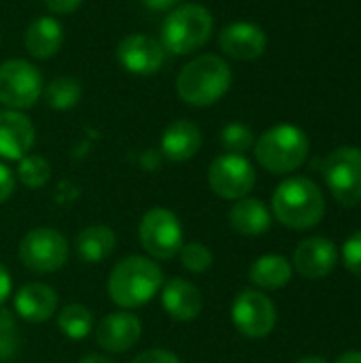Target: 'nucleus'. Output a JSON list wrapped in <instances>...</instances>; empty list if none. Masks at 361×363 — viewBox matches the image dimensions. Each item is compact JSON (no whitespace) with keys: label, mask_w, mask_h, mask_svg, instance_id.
I'll list each match as a JSON object with an SVG mask.
<instances>
[{"label":"nucleus","mask_w":361,"mask_h":363,"mask_svg":"<svg viewBox=\"0 0 361 363\" xmlns=\"http://www.w3.org/2000/svg\"><path fill=\"white\" fill-rule=\"evenodd\" d=\"M15 313L28 323H45L57 313V294L45 283H26L13 298Z\"/></svg>","instance_id":"18"},{"label":"nucleus","mask_w":361,"mask_h":363,"mask_svg":"<svg viewBox=\"0 0 361 363\" xmlns=\"http://www.w3.org/2000/svg\"><path fill=\"white\" fill-rule=\"evenodd\" d=\"M117 245V236L109 225H89L79 232L74 240L77 255L83 264H100L104 262Z\"/></svg>","instance_id":"22"},{"label":"nucleus","mask_w":361,"mask_h":363,"mask_svg":"<svg viewBox=\"0 0 361 363\" xmlns=\"http://www.w3.org/2000/svg\"><path fill=\"white\" fill-rule=\"evenodd\" d=\"M117 62L123 70H128L132 74L151 77L162 70V66L166 62V49L155 36L134 32L119 40Z\"/></svg>","instance_id":"12"},{"label":"nucleus","mask_w":361,"mask_h":363,"mask_svg":"<svg viewBox=\"0 0 361 363\" xmlns=\"http://www.w3.org/2000/svg\"><path fill=\"white\" fill-rule=\"evenodd\" d=\"M15 187H17L15 172L6 164L0 162V204H4L15 194Z\"/></svg>","instance_id":"32"},{"label":"nucleus","mask_w":361,"mask_h":363,"mask_svg":"<svg viewBox=\"0 0 361 363\" xmlns=\"http://www.w3.org/2000/svg\"><path fill=\"white\" fill-rule=\"evenodd\" d=\"M228 221L232 230L243 236H262L272 225V213L257 198H240L230 208Z\"/></svg>","instance_id":"21"},{"label":"nucleus","mask_w":361,"mask_h":363,"mask_svg":"<svg viewBox=\"0 0 361 363\" xmlns=\"http://www.w3.org/2000/svg\"><path fill=\"white\" fill-rule=\"evenodd\" d=\"M62 45H64V28L51 15L32 19L23 32V47L34 60H49L57 55Z\"/></svg>","instance_id":"20"},{"label":"nucleus","mask_w":361,"mask_h":363,"mask_svg":"<svg viewBox=\"0 0 361 363\" xmlns=\"http://www.w3.org/2000/svg\"><path fill=\"white\" fill-rule=\"evenodd\" d=\"M57 330L70 340H83L94 330V315L83 304H66L57 313Z\"/></svg>","instance_id":"25"},{"label":"nucleus","mask_w":361,"mask_h":363,"mask_svg":"<svg viewBox=\"0 0 361 363\" xmlns=\"http://www.w3.org/2000/svg\"><path fill=\"white\" fill-rule=\"evenodd\" d=\"M132 363H181V359L172 353V351H166V349H149V351H143L140 355H136Z\"/></svg>","instance_id":"31"},{"label":"nucleus","mask_w":361,"mask_h":363,"mask_svg":"<svg viewBox=\"0 0 361 363\" xmlns=\"http://www.w3.org/2000/svg\"><path fill=\"white\" fill-rule=\"evenodd\" d=\"M326 183L343 206L361 204V149L338 147L323 160Z\"/></svg>","instance_id":"9"},{"label":"nucleus","mask_w":361,"mask_h":363,"mask_svg":"<svg viewBox=\"0 0 361 363\" xmlns=\"http://www.w3.org/2000/svg\"><path fill=\"white\" fill-rule=\"evenodd\" d=\"M138 238L151 259L168 262L179 255L183 247V225L179 217L164 206L149 208L138 225Z\"/></svg>","instance_id":"6"},{"label":"nucleus","mask_w":361,"mask_h":363,"mask_svg":"<svg viewBox=\"0 0 361 363\" xmlns=\"http://www.w3.org/2000/svg\"><path fill=\"white\" fill-rule=\"evenodd\" d=\"M213 28H215L213 13L204 4L198 2L179 4L166 15L162 23L160 43L172 55H189L209 43Z\"/></svg>","instance_id":"4"},{"label":"nucleus","mask_w":361,"mask_h":363,"mask_svg":"<svg viewBox=\"0 0 361 363\" xmlns=\"http://www.w3.org/2000/svg\"><path fill=\"white\" fill-rule=\"evenodd\" d=\"M43 96L49 108L53 111H70L79 104L83 96V85L74 77H55L43 87Z\"/></svg>","instance_id":"24"},{"label":"nucleus","mask_w":361,"mask_h":363,"mask_svg":"<svg viewBox=\"0 0 361 363\" xmlns=\"http://www.w3.org/2000/svg\"><path fill=\"white\" fill-rule=\"evenodd\" d=\"M266 32L251 21H234L219 32V49L238 62L257 60L266 51Z\"/></svg>","instance_id":"15"},{"label":"nucleus","mask_w":361,"mask_h":363,"mask_svg":"<svg viewBox=\"0 0 361 363\" xmlns=\"http://www.w3.org/2000/svg\"><path fill=\"white\" fill-rule=\"evenodd\" d=\"M143 336V323L134 313L117 311L100 319L96 325V342L106 353H126L138 345Z\"/></svg>","instance_id":"14"},{"label":"nucleus","mask_w":361,"mask_h":363,"mask_svg":"<svg viewBox=\"0 0 361 363\" xmlns=\"http://www.w3.org/2000/svg\"><path fill=\"white\" fill-rule=\"evenodd\" d=\"M336 363H361V351H351V353H345L338 357Z\"/></svg>","instance_id":"37"},{"label":"nucleus","mask_w":361,"mask_h":363,"mask_svg":"<svg viewBox=\"0 0 361 363\" xmlns=\"http://www.w3.org/2000/svg\"><path fill=\"white\" fill-rule=\"evenodd\" d=\"M262 168L272 174H289L298 170L309 157L306 134L291 123H279L266 130L253 145Z\"/></svg>","instance_id":"5"},{"label":"nucleus","mask_w":361,"mask_h":363,"mask_svg":"<svg viewBox=\"0 0 361 363\" xmlns=\"http://www.w3.org/2000/svg\"><path fill=\"white\" fill-rule=\"evenodd\" d=\"M179 257H181V266L194 274H202L213 266V251L198 240L183 242Z\"/></svg>","instance_id":"28"},{"label":"nucleus","mask_w":361,"mask_h":363,"mask_svg":"<svg viewBox=\"0 0 361 363\" xmlns=\"http://www.w3.org/2000/svg\"><path fill=\"white\" fill-rule=\"evenodd\" d=\"M219 140L223 145V149L228 153H234V155H245L253 145H255V138H253V132L251 128H247L245 123H228L221 134H219Z\"/></svg>","instance_id":"27"},{"label":"nucleus","mask_w":361,"mask_h":363,"mask_svg":"<svg viewBox=\"0 0 361 363\" xmlns=\"http://www.w3.org/2000/svg\"><path fill=\"white\" fill-rule=\"evenodd\" d=\"M296 363H328V359L317 357V355H311V357H302V359H298Z\"/></svg>","instance_id":"38"},{"label":"nucleus","mask_w":361,"mask_h":363,"mask_svg":"<svg viewBox=\"0 0 361 363\" xmlns=\"http://www.w3.org/2000/svg\"><path fill=\"white\" fill-rule=\"evenodd\" d=\"M15 177L19 179V183L23 187H28V189H40L51 179V164L47 162L45 155L28 153L26 157L19 160V166H17Z\"/></svg>","instance_id":"26"},{"label":"nucleus","mask_w":361,"mask_h":363,"mask_svg":"<svg viewBox=\"0 0 361 363\" xmlns=\"http://www.w3.org/2000/svg\"><path fill=\"white\" fill-rule=\"evenodd\" d=\"M232 85V70L230 64L215 55L202 53L189 60L179 77H177V94L179 98L198 108H206L217 104Z\"/></svg>","instance_id":"2"},{"label":"nucleus","mask_w":361,"mask_h":363,"mask_svg":"<svg viewBox=\"0 0 361 363\" xmlns=\"http://www.w3.org/2000/svg\"><path fill=\"white\" fill-rule=\"evenodd\" d=\"M232 323L247 338H266L277 325V308L266 294L245 289L234 298Z\"/></svg>","instance_id":"11"},{"label":"nucleus","mask_w":361,"mask_h":363,"mask_svg":"<svg viewBox=\"0 0 361 363\" xmlns=\"http://www.w3.org/2000/svg\"><path fill=\"white\" fill-rule=\"evenodd\" d=\"M17 255L28 270L51 274L68 262V240L53 228H34L21 238Z\"/></svg>","instance_id":"8"},{"label":"nucleus","mask_w":361,"mask_h":363,"mask_svg":"<svg viewBox=\"0 0 361 363\" xmlns=\"http://www.w3.org/2000/svg\"><path fill=\"white\" fill-rule=\"evenodd\" d=\"M209 185L223 200H240L255 187V168L245 155L223 153L209 166Z\"/></svg>","instance_id":"10"},{"label":"nucleus","mask_w":361,"mask_h":363,"mask_svg":"<svg viewBox=\"0 0 361 363\" xmlns=\"http://www.w3.org/2000/svg\"><path fill=\"white\" fill-rule=\"evenodd\" d=\"M164 285V272L155 259L130 255L121 259L109 274V296L121 311L140 308L155 298Z\"/></svg>","instance_id":"1"},{"label":"nucleus","mask_w":361,"mask_h":363,"mask_svg":"<svg viewBox=\"0 0 361 363\" xmlns=\"http://www.w3.org/2000/svg\"><path fill=\"white\" fill-rule=\"evenodd\" d=\"M0 47H2V36H0Z\"/></svg>","instance_id":"39"},{"label":"nucleus","mask_w":361,"mask_h":363,"mask_svg":"<svg viewBox=\"0 0 361 363\" xmlns=\"http://www.w3.org/2000/svg\"><path fill=\"white\" fill-rule=\"evenodd\" d=\"M343 262L353 277L361 279V232H355L353 236L347 238L343 247Z\"/></svg>","instance_id":"29"},{"label":"nucleus","mask_w":361,"mask_h":363,"mask_svg":"<svg viewBox=\"0 0 361 363\" xmlns=\"http://www.w3.org/2000/svg\"><path fill=\"white\" fill-rule=\"evenodd\" d=\"M162 306L174 321H194L204 306L202 291L187 279H170L162 285Z\"/></svg>","instance_id":"17"},{"label":"nucleus","mask_w":361,"mask_h":363,"mask_svg":"<svg viewBox=\"0 0 361 363\" xmlns=\"http://www.w3.org/2000/svg\"><path fill=\"white\" fill-rule=\"evenodd\" d=\"M77 363H117L113 362L111 357H106V355H85V357H81Z\"/></svg>","instance_id":"36"},{"label":"nucleus","mask_w":361,"mask_h":363,"mask_svg":"<svg viewBox=\"0 0 361 363\" xmlns=\"http://www.w3.org/2000/svg\"><path fill=\"white\" fill-rule=\"evenodd\" d=\"M336 262H338L336 247L332 240L323 236L306 238L294 251V268L300 277L309 281H319L332 274L336 268Z\"/></svg>","instance_id":"16"},{"label":"nucleus","mask_w":361,"mask_h":363,"mask_svg":"<svg viewBox=\"0 0 361 363\" xmlns=\"http://www.w3.org/2000/svg\"><path fill=\"white\" fill-rule=\"evenodd\" d=\"M11 289H13V281H11V274L6 270V266L0 262V306L6 302V298L11 296Z\"/></svg>","instance_id":"35"},{"label":"nucleus","mask_w":361,"mask_h":363,"mask_svg":"<svg viewBox=\"0 0 361 363\" xmlns=\"http://www.w3.org/2000/svg\"><path fill=\"white\" fill-rule=\"evenodd\" d=\"M15 336H13V319L0 311V359H9L15 353Z\"/></svg>","instance_id":"30"},{"label":"nucleus","mask_w":361,"mask_h":363,"mask_svg":"<svg viewBox=\"0 0 361 363\" xmlns=\"http://www.w3.org/2000/svg\"><path fill=\"white\" fill-rule=\"evenodd\" d=\"M43 74L28 60H6L0 64V104L13 111L32 108L43 96Z\"/></svg>","instance_id":"7"},{"label":"nucleus","mask_w":361,"mask_h":363,"mask_svg":"<svg viewBox=\"0 0 361 363\" xmlns=\"http://www.w3.org/2000/svg\"><path fill=\"white\" fill-rule=\"evenodd\" d=\"M43 2L47 11L53 15H70L83 4V0H43Z\"/></svg>","instance_id":"33"},{"label":"nucleus","mask_w":361,"mask_h":363,"mask_svg":"<svg viewBox=\"0 0 361 363\" xmlns=\"http://www.w3.org/2000/svg\"><path fill=\"white\" fill-rule=\"evenodd\" d=\"M160 149H162V155L172 164L189 162L202 149V132L194 121L177 119L164 130Z\"/></svg>","instance_id":"19"},{"label":"nucleus","mask_w":361,"mask_h":363,"mask_svg":"<svg viewBox=\"0 0 361 363\" xmlns=\"http://www.w3.org/2000/svg\"><path fill=\"white\" fill-rule=\"evenodd\" d=\"M291 274H294L291 264L283 255H277V253L257 257L253 262V266L249 268V281L255 287L266 289V291L285 287L291 281Z\"/></svg>","instance_id":"23"},{"label":"nucleus","mask_w":361,"mask_h":363,"mask_svg":"<svg viewBox=\"0 0 361 363\" xmlns=\"http://www.w3.org/2000/svg\"><path fill=\"white\" fill-rule=\"evenodd\" d=\"M149 11L155 13H170L172 9H177L183 0H140Z\"/></svg>","instance_id":"34"},{"label":"nucleus","mask_w":361,"mask_h":363,"mask_svg":"<svg viewBox=\"0 0 361 363\" xmlns=\"http://www.w3.org/2000/svg\"><path fill=\"white\" fill-rule=\"evenodd\" d=\"M36 143V128L23 111L0 108V157L19 162Z\"/></svg>","instance_id":"13"},{"label":"nucleus","mask_w":361,"mask_h":363,"mask_svg":"<svg viewBox=\"0 0 361 363\" xmlns=\"http://www.w3.org/2000/svg\"><path fill=\"white\" fill-rule=\"evenodd\" d=\"M272 215L289 230H311L326 215L323 194L306 177L285 179L272 194Z\"/></svg>","instance_id":"3"}]
</instances>
